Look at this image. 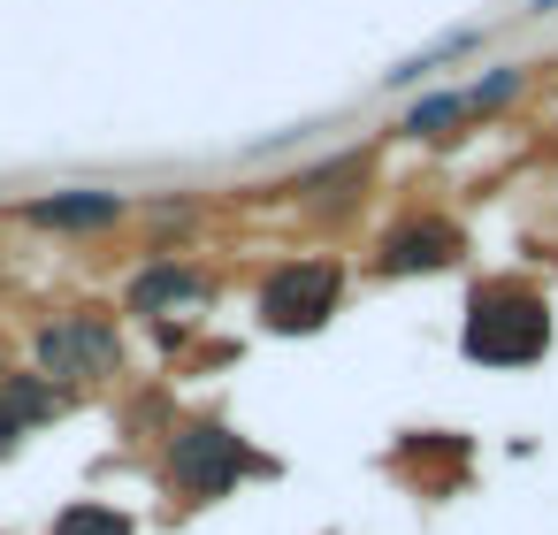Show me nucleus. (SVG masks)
I'll use <instances>...</instances> for the list:
<instances>
[{"label":"nucleus","mask_w":558,"mask_h":535,"mask_svg":"<svg viewBox=\"0 0 558 535\" xmlns=\"http://www.w3.org/2000/svg\"><path fill=\"white\" fill-rule=\"evenodd\" d=\"M215 268L192 260V253H146L131 276H123V314L146 321V329H169V321H192L215 306Z\"/></svg>","instance_id":"423d86ee"},{"label":"nucleus","mask_w":558,"mask_h":535,"mask_svg":"<svg viewBox=\"0 0 558 535\" xmlns=\"http://www.w3.org/2000/svg\"><path fill=\"white\" fill-rule=\"evenodd\" d=\"M466 260V222L451 207H398L375 238H367V276L375 283H421Z\"/></svg>","instance_id":"39448f33"},{"label":"nucleus","mask_w":558,"mask_h":535,"mask_svg":"<svg viewBox=\"0 0 558 535\" xmlns=\"http://www.w3.org/2000/svg\"><path fill=\"white\" fill-rule=\"evenodd\" d=\"M283 192H291V199H299L314 222H344V215H352V207L375 192V154H367V146H352V154H329V161H314L306 177H291Z\"/></svg>","instance_id":"6e6552de"},{"label":"nucleus","mask_w":558,"mask_h":535,"mask_svg":"<svg viewBox=\"0 0 558 535\" xmlns=\"http://www.w3.org/2000/svg\"><path fill=\"white\" fill-rule=\"evenodd\" d=\"M520 16H558V0H527V9Z\"/></svg>","instance_id":"2eb2a0df"},{"label":"nucleus","mask_w":558,"mask_h":535,"mask_svg":"<svg viewBox=\"0 0 558 535\" xmlns=\"http://www.w3.org/2000/svg\"><path fill=\"white\" fill-rule=\"evenodd\" d=\"M352 299V268L344 253H283L268 260V276L253 283V321L268 337H322Z\"/></svg>","instance_id":"20e7f679"},{"label":"nucleus","mask_w":558,"mask_h":535,"mask_svg":"<svg viewBox=\"0 0 558 535\" xmlns=\"http://www.w3.org/2000/svg\"><path fill=\"white\" fill-rule=\"evenodd\" d=\"M77 398L70 390H54L39 367H9V375H0V459H9L24 436H39L47 421H62Z\"/></svg>","instance_id":"1a4fd4ad"},{"label":"nucleus","mask_w":558,"mask_h":535,"mask_svg":"<svg viewBox=\"0 0 558 535\" xmlns=\"http://www.w3.org/2000/svg\"><path fill=\"white\" fill-rule=\"evenodd\" d=\"M47 535H138V520H131L123 504H108V497H77V504L54 512Z\"/></svg>","instance_id":"ddd939ff"},{"label":"nucleus","mask_w":558,"mask_h":535,"mask_svg":"<svg viewBox=\"0 0 558 535\" xmlns=\"http://www.w3.org/2000/svg\"><path fill=\"white\" fill-rule=\"evenodd\" d=\"M32 367L85 398V390H116L131 375V337H123V314L100 306V299H77V306H54L32 321Z\"/></svg>","instance_id":"f03ea898"},{"label":"nucleus","mask_w":558,"mask_h":535,"mask_svg":"<svg viewBox=\"0 0 558 535\" xmlns=\"http://www.w3.org/2000/svg\"><path fill=\"white\" fill-rule=\"evenodd\" d=\"M466 131H474V108H466L459 85H428V93L398 115V138H405V146H451V138H466Z\"/></svg>","instance_id":"9d476101"},{"label":"nucleus","mask_w":558,"mask_h":535,"mask_svg":"<svg viewBox=\"0 0 558 535\" xmlns=\"http://www.w3.org/2000/svg\"><path fill=\"white\" fill-rule=\"evenodd\" d=\"M16 222L24 230H47V238H116V230L138 222V199L131 192H108V184H70V192L16 199Z\"/></svg>","instance_id":"0eeeda50"},{"label":"nucleus","mask_w":558,"mask_h":535,"mask_svg":"<svg viewBox=\"0 0 558 535\" xmlns=\"http://www.w3.org/2000/svg\"><path fill=\"white\" fill-rule=\"evenodd\" d=\"M138 215H146L154 230H177V238L199 230V199H154V207H138Z\"/></svg>","instance_id":"4468645a"},{"label":"nucleus","mask_w":558,"mask_h":535,"mask_svg":"<svg viewBox=\"0 0 558 535\" xmlns=\"http://www.w3.org/2000/svg\"><path fill=\"white\" fill-rule=\"evenodd\" d=\"M482 47H489V32H482V24H466V32H444V39H428L421 54L390 62V70H383V93H413V85H428L436 70H459V62H474Z\"/></svg>","instance_id":"9b49d317"},{"label":"nucleus","mask_w":558,"mask_h":535,"mask_svg":"<svg viewBox=\"0 0 558 535\" xmlns=\"http://www.w3.org/2000/svg\"><path fill=\"white\" fill-rule=\"evenodd\" d=\"M260 474H276V459L253 451V436H238L222 413H184L161 428V489L177 504H222Z\"/></svg>","instance_id":"7ed1b4c3"},{"label":"nucleus","mask_w":558,"mask_h":535,"mask_svg":"<svg viewBox=\"0 0 558 535\" xmlns=\"http://www.w3.org/2000/svg\"><path fill=\"white\" fill-rule=\"evenodd\" d=\"M550 299L520 276H474L466 291V314H459V360L482 367V375H512V367H535L550 360Z\"/></svg>","instance_id":"f257e3e1"},{"label":"nucleus","mask_w":558,"mask_h":535,"mask_svg":"<svg viewBox=\"0 0 558 535\" xmlns=\"http://www.w3.org/2000/svg\"><path fill=\"white\" fill-rule=\"evenodd\" d=\"M527 85H535V70H527V62H489V70H474V77H466L459 93H466L474 123H489V115L520 108V100H527Z\"/></svg>","instance_id":"f8f14e48"}]
</instances>
